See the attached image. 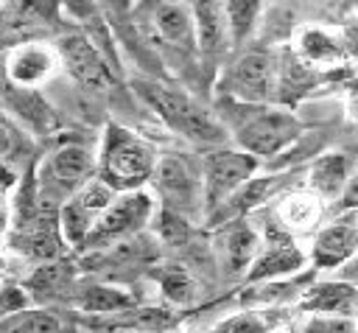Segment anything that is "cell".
<instances>
[{
    "instance_id": "15",
    "label": "cell",
    "mask_w": 358,
    "mask_h": 333,
    "mask_svg": "<svg viewBox=\"0 0 358 333\" xmlns=\"http://www.w3.org/2000/svg\"><path fill=\"white\" fill-rule=\"evenodd\" d=\"M355 252H358V221L338 218V221L316 229V238L310 246V260L316 269H338Z\"/></svg>"
},
{
    "instance_id": "33",
    "label": "cell",
    "mask_w": 358,
    "mask_h": 333,
    "mask_svg": "<svg viewBox=\"0 0 358 333\" xmlns=\"http://www.w3.org/2000/svg\"><path fill=\"white\" fill-rule=\"evenodd\" d=\"M341 271H344V280H350V283H355L358 285V252L341 266Z\"/></svg>"
},
{
    "instance_id": "4",
    "label": "cell",
    "mask_w": 358,
    "mask_h": 333,
    "mask_svg": "<svg viewBox=\"0 0 358 333\" xmlns=\"http://www.w3.org/2000/svg\"><path fill=\"white\" fill-rule=\"evenodd\" d=\"M98 176V154L81 143H62L36 168V207L62 210L90 179Z\"/></svg>"
},
{
    "instance_id": "36",
    "label": "cell",
    "mask_w": 358,
    "mask_h": 333,
    "mask_svg": "<svg viewBox=\"0 0 358 333\" xmlns=\"http://www.w3.org/2000/svg\"><path fill=\"white\" fill-rule=\"evenodd\" d=\"M106 333H140V330H106Z\"/></svg>"
},
{
    "instance_id": "25",
    "label": "cell",
    "mask_w": 358,
    "mask_h": 333,
    "mask_svg": "<svg viewBox=\"0 0 358 333\" xmlns=\"http://www.w3.org/2000/svg\"><path fill=\"white\" fill-rule=\"evenodd\" d=\"M31 137L8 118L0 112V160H6L8 165H20L31 157Z\"/></svg>"
},
{
    "instance_id": "16",
    "label": "cell",
    "mask_w": 358,
    "mask_h": 333,
    "mask_svg": "<svg viewBox=\"0 0 358 333\" xmlns=\"http://www.w3.org/2000/svg\"><path fill=\"white\" fill-rule=\"evenodd\" d=\"M294 53L316 70H324V67L333 70V67H344L350 62L344 34L338 36L336 31H327V28H319V25H308L296 34Z\"/></svg>"
},
{
    "instance_id": "2",
    "label": "cell",
    "mask_w": 358,
    "mask_h": 333,
    "mask_svg": "<svg viewBox=\"0 0 358 333\" xmlns=\"http://www.w3.org/2000/svg\"><path fill=\"white\" fill-rule=\"evenodd\" d=\"M224 101L238 112L235 120L227 126L229 137L235 140L238 148L255 154L257 160H266V157L285 151L302 134L299 118L285 106L243 104V101H232V98H224Z\"/></svg>"
},
{
    "instance_id": "14",
    "label": "cell",
    "mask_w": 358,
    "mask_h": 333,
    "mask_svg": "<svg viewBox=\"0 0 358 333\" xmlns=\"http://www.w3.org/2000/svg\"><path fill=\"white\" fill-rule=\"evenodd\" d=\"M260 246H263V235H260L249 221H243L241 215L224 221V227H221L218 235H215V249H218L221 266H224L229 274L246 271V269L255 263Z\"/></svg>"
},
{
    "instance_id": "37",
    "label": "cell",
    "mask_w": 358,
    "mask_h": 333,
    "mask_svg": "<svg viewBox=\"0 0 358 333\" xmlns=\"http://www.w3.org/2000/svg\"><path fill=\"white\" fill-rule=\"evenodd\" d=\"M355 14H358V3H355Z\"/></svg>"
},
{
    "instance_id": "1",
    "label": "cell",
    "mask_w": 358,
    "mask_h": 333,
    "mask_svg": "<svg viewBox=\"0 0 358 333\" xmlns=\"http://www.w3.org/2000/svg\"><path fill=\"white\" fill-rule=\"evenodd\" d=\"M134 90L145 101V106L185 140H190L196 146L218 148L229 137L224 120L218 115H213L210 109H204L199 101H193L185 90H176V87H168L159 81H137Z\"/></svg>"
},
{
    "instance_id": "29",
    "label": "cell",
    "mask_w": 358,
    "mask_h": 333,
    "mask_svg": "<svg viewBox=\"0 0 358 333\" xmlns=\"http://www.w3.org/2000/svg\"><path fill=\"white\" fill-rule=\"evenodd\" d=\"M20 308H28V294L14 285H0V319Z\"/></svg>"
},
{
    "instance_id": "7",
    "label": "cell",
    "mask_w": 358,
    "mask_h": 333,
    "mask_svg": "<svg viewBox=\"0 0 358 333\" xmlns=\"http://www.w3.org/2000/svg\"><path fill=\"white\" fill-rule=\"evenodd\" d=\"M154 193L145 187L137 190H123L112 199V204L103 210L92 232L87 235L81 249H109L115 243H123L134 235H140L148 221L154 218Z\"/></svg>"
},
{
    "instance_id": "23",
    "label": "cell",
    "mask_w": 358,
    "mask_h": 333,
    "mask_svg": "<svg viewBox=\"0 0 358 333\" xmlns=\"http://www.w3.org/2000/svg\"><path fill=\"white\" fill-rule=\"evenodd\" d=\"M260 11H263V0H224V17L232 45H243L255 34Z\"/></svg>"
},
{
    "instance_id": "17",
    "label": "cell",
    "mask_w": 358,
    "mask_h": 333,
    "mask_svg": "<svg viewBox=\"0 0 358 333\" xmlns=\"http://www.w3.org/2000/svg\"><path fill=\"white\" fill-rule=\"evenodd\" d=\"M277 227H282L288 235H310L319 229L324 218V199H319L313 190H291L277 204Z\"/></svg>"
},
{
    "instance_id": "11",
    "label": "cell",
    "mask_w": 358,
    "mask_h": 333,
    "mask_svg": "<svg viewBox=\"0 0 358 333\" xmlns=\"http://www.w3.org/2000/svg\"><path fill=\"white\" fill-rule=\"evenodd\" d=\"M56 50H59L62 67L73 76L76 84H81L84 90H92V92H101V90L109 87V81H112L109 64H106L103 53L98 50V45L90 36L64 34L56 42Z\"/></svg>"
},
{
    "instance_id": "13",
    "label": "cell",
    "mask_w": 358,
    "mask_h": 333,
    "mask_svg": "<svg viewBox=\"0 0 358 333\" xmlns=\"http://www.w3.org/2000/svg\"><path fill=\"white\" fill-rule=\"evenodd\" d=\"M302 263H305V255L294 243V235H288L282 227H268L263 232V246L246 271V280L249 283L280 280V277L302 269Z\"/></svg>"
},
{
    "instance_id": "32",
    "label": "cell",
    "mask_w": 358,
    "mask_h": 333,
    "mask_svg": "<svg viewBox=\"0 0 358 333\" xmlns=\"http://www.w3.org/2000/svg\"><path fill=\"white\" fill-rule=\"evenodd\" d=\"M347 115L358 123V78L352 84H347Z\"/></svg>"
},
{
    "instance_id": "28",
    "label": "cell",
    "mask_w": 358,
    "mask_h": 333,
    "mask_svg": "<svg viewBox=\"0 0 358 333\" xmlns=\"http://www.w3.org/2000/svg\"><path fill=\"white\" fill-rule=\"evenodd\" d=\"M266 327H268V325H266L257 313L243 311V313H235V316L224 319V322L218 325V333H266Z\"/></svg>"
},
{
    "instance_id": "6",
    "label": "cell",
    "mask_w": 358,
    "mask_h": 333,
    "mask_svg": "<svg viewBox=\"0 0 358 333\" xmlns=\"http://www.w3.org/2000/svg\"><path fill=\"white\" fill-rule=\"evenodd\" d=\"M154 193L162 201V210L179 213L187 221L204 215V182L201 162H190L185 154H162L151 176Z\"/></svg>"
},
{
    "instance_id": "26",
    "label": "cell",
    "mask_w": 358,
    "mask_h": 333,
    "mask_svg": "<svg viewBox=\"0 0 358 333\" xmlns=\"http://www.w3.org/2000/svg\"><path fill=\"white\" fill-rule=\"evenodd\" d=\"M159 285H162L165 297H168L171 302H179V305L190 302L193 294H196V283H193V277H190L182 266H171V269H165L162 277H159Z\"/></svg>"
},
{
    "instance_id": "35",
    "label": "cell",
    "mask_w": 358,
    "mask_h": 333,
    "mask_svg": "<svg viewBox=\"0 0 358 333\" xmlns=\"http://www.w3.org/2000/svg\"><path fill=\"white\" fill-rule=\"evenodd\" d=\"M3 274H6V260H3V255H0V280H3Z\"/></svg>"
},
{
    "instance_id": "18",
    "label": "cell",
    "mask_w": 358,
    "mask_h": 333,
    "mask_svg": "<svg viewBox=\"0 0 358 333\" xmlns=\"http://www.w3.org/2000/svg\"><path fill=\"white\" fill-rule=\"evenodd\" d=\"M196 20V45L204 59H218L229 45V28L224 17V0H190Z\"/></svg>"
},
{
    "instance_id": "38",
    "label": "cell",
    "mask_w": 358,
    "mask_h": 333,
    "mask_svg": "<svg viewBox=\"0 0 358 333\" xmlns=\"http://www.w3.org/2000/svg\"><path fill=\"white\" fill-rule=\"evenodd\" d=\"M187 3H190V0H187Z\"/></svg>"
},
{
    "instance_id": "12",
    "label": "cell",
    "mask_w": 358,
    "mask_h": 333,
    "mask_svg": "<svg viewBox=\"0 0 358 333\" xmlns=\"http://www.w3.org/2000/svg\"><path fill=\"white\" fill-rule=\"evenodd\" d=\"M145 22L151 25L154 36L165 45L193 53L196 45V20L187 0H148L145 3Z\"/></svg>"
},
{
    "instance_id": "34",
    "label": "cell",
    "mask_w": 358,
    "mask_h": 333,
    "mask_svg": "<svg viewBox=\"0 0 358 333\" xmlns=\"http://www.w3.org/2000/svg\"><path fill=\"white\" fill-rule=\"evenodd\" d=\"M11 227V207L6 201H0V235H6Z\"/></svg>"
},
{
    "instance_id": "3",
    "label": "cell",
    "mask_w": 358,
    "mask_h": 333,
    "mask_svg": "<svg viewBox=\"0 0 358 333\" xmlns=\"http://www.w3.org/2000/svg\"><path fill=\"white\" fill-rule=\"evenodd\" d=\"M157 160L159 154L148 140L117 123H109L98 151V179H103L117 193L137 190L151 182Z\"/></svg>"
},
{
    "instance_id": "5",
    "label": "cell",
    "mask_w": 358,
    "mask_h": 333,
    "mask_svg": "<svg viewBox=\"0 0 358 333\" xmlns=\"http://www.w3.org/2000/svg\"><path fill=\"white\" fill-rule=\"evenodd\" d=\"M280 90V53L243 50L221 76L224 98L243 104H277Z\"/></svg>"
},
{
    "instance_id": "30",
    "label": "cell",
    "mask_w": 358,
    "mask_h": 333,
    "mask_svg": "<svg viewBox=\"0 0 358 333\" xmlns=\"http://www.w3.org/2000/svg\"><path fill=\"white\" fill-rule=\"evenodd\" d=\"M338 201H341L344 210H358V165L352 168V176H350V182H347V187H344Z\"/></svg>"
},
{
    "instance_id": "27",
    "label": "cell",
    "mask_w": 358,
    "mask_h": 333,
    "mask_svg": "<svg viewBox=\"0 0 358 333\" xmlns=\"http://www.w3.org/2000/svg\"><path fill=\"white\" fill-rule=\"evenodd\" d=\"M299 333H358L355 316H333V313H310Z\"/></svg>"
},
{
    "instance_id": "9",
    "label": "cell",
    "mask_w": 358,
    "mask_h": 333,
    "mask_svg": "<svg viewBox=\"0 0 358 333\" xmlns=\"http://www.w3.org/2000/svg\"><path fill=\"white\" fill-rule=\"evenodd\" d=\"M117 196V190H112L103 179H90L73 199H67L59 210V227L62 235L67 241V246H84L87 235L92 232V227L98 224V218L103 215V210L112 204V199Z\"/></svg>"
},
{
    "instance_id": "20",
    "label": "cell",
    "mask_w": 358,
    "mask_h": 333,
    "mask_svg": "<svg viewBox=\"0 0 358 333\" xmlns=\"http://www.w3.org/2000/svg\"><path fill=\"white\" fill-rule=\"evenodd\" d=\"M350 176H352V160L341 151H330V154H322L310 165L308 190H313L324 201H336V199H341Z\"/></svg>"
},
{
    "instance_id": "8",
    "label": "cell",
    "mask_w": 358,
    "mask_h": 333,
    "mask_svg": "<svg viewBox=\"0 0 358 333\" xmlns=\"http://www.w3.org/2000/svg\"><path fill=\"white\" fill-rule=\"evenodd\" d=\"M201 182H204V218H210L221 204H227L257 171L260 160L243 148H213L201 160Z\"/></svg>"
},
{
    "instance_id": "19",
    "label": "cell",
    "mask_w": 358,
    "mask_h": 333,
    "mask_svg": "<svg viewBox=\"0 0 358 333\" xmlns=\"http://www.w3.org/2000/svg\"><path fill=\"white\" fill-rule=\"evenodd\" d=\"M299 308L308 313H333V316H358V285L350 280L316 283L302 291Z\"/></svg>"
},
{
    "instance_id": "24",
    "label": "cell",
    "mask_w": 358,
    "mask_h": 333,
    "mask_svg": "<svg viewBox=\"0 0 358 333\" xmlns=\"http://www.w3.org/2000/svg\"><path fill=\"white\" fill-rule=\"evenodd\" d=\"M134 299L120 291V288H112V285H87L81 294H78V308L84 313H117V311H126L131 308Z\"/></svg>"
},
{
    "instance_id": "21",
    "label": "cell",
    "mask_w": 358,
    "mask_h": 333,
    "mask_svg": "<svg viewBox=\"0 0 358 333\" xmlns=\"http://www.w3.org/2000/svg\"><path fill=\"white\" fill-rule=\"evenodd\" d=\"M176 313L168 308H126L117 313H106L98 325L106 330H140V333H165L176 325Z\"/></svg>"
},
{
    "instance_id": "10",
    "label": "cell",
    "mask_w": 358,
    "mask_h": 333,
    "mask_svg": "<svg viewBox=\"0 0 358 333\" xmlns=\"http://www.w3.org/2000/svg\"><path fill=\"white\" fill-rule=\"evenodd\" d=\"M62 67L59 50L50 42H20L8 50L6 56V78L11 87L17 90H36L45 81H50L56 76V70Z\"/></svg>"
},
{
    "instance_id": "31",
    "label": "cell",
    "mask_w": 358,
    "mask_h": 333,
    "mask_svg": "<svg viewBox=\"0 0 358 333\" xmlns=\"http://www.w3.org/2000/svg\"><path fill=\"white\" fill-rule=\"evenodd\" d=\"M17 182H20L17 168L8 165L6 160H0V190H11V187H17Z\"/></svg>"
},
{
    "instance_id": "22",
    "label": "cell",
    "mask_w": 358,
    "mask_h": 333,
    "mask_svg": "<svg viewBox=\"0 0 358 333\" xmlns=\"http://www.w3.org/2000/svg\"><path fill=\"white\" fill-rule=\"evenodd\" d=\"M0 333H64V322L42 308H20L0 319Z\"/></svg>"
}]
</instances>
